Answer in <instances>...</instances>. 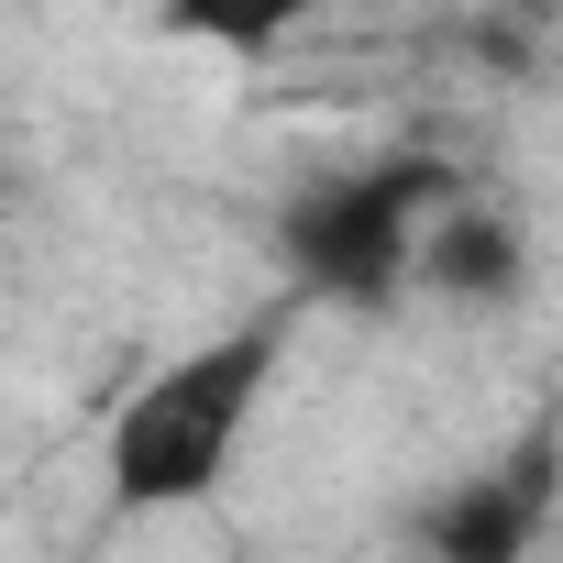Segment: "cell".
Returning a JSON list of instances; mask_svg holds the SVG:
<instances>
[{"mask_svg":"<svg viewBox=\"0 0 563 563\" xmlns=\"http://www.w3.org/2000/svg\"><path fill=\"white\" fill-rule=\"evenodd\" d=\"M519 12H541V23H563V0H519Z\"/></svg>","mask_w":563,"mask_h":563,"instance_id":"cell-6","label":"cell"},{"mask_svg":"<svg viewBox=\"0 0 563 563\" xmlns=\"http://www.w3.org/2000/svg\"><path fill=\"white\" fill-rule=\"evenodd\" d=\"M0 210H12V155H0Z\"/></svg>","mask_w":563,"mask_h":563,"instance_id":"cell-7","label":"cell"},{"mask_svg":"<svg viewBox=\"0 0 563 563\" xmlns=\"http://www.w3.org/2000/svg\"><path fill=\"white\" fill-rule=\"evenodd\" d=\"M321 0H155L166 45H210V56H276Z\"/></svg>","mask_w":563,"mask_h":563,"instance_id":"cell-5","label":"cell"},{"mask_svg":"<svg viewBox=\"0 0 563 563\" xmlns=\"http://www.w3.org/2000/svg\"><path fill=\"white\" fill-rule=\"evenodd\" d=\"M453 199L442 155H376V166H321L276 199V265H288V299L321 310H398L420 288V232Z\"/></svg>","mask_w":563,"mask_h":563,"instance_id":"cell-2","label":"cell"},{"mask_svg":"<svg viewBox=\"0 0 563 563\" xmlns=\"http://www.w3.org/2000/svg\"><path fill=\"white\" fill-rule=\"evenodd\" d=\"M530 265H541V243H530V221L508 199H464L453 188L431 210V232H420V288L453 299V310H519Z\"/></svg>","mask_w":563,"mask_h":563,"instance_id":"cell-4","label":"cell"},{"mask_svg":"<svg viewBox=\"0 0 563 563\" xmlns=\"http://www.w3.org/2000/svg\"><path fill=\"white\" fill-rule=\"evenodd\" d=\"M552 508H563V420H530L508 453H486L475 475L420 497L409 541H420V563H530Z\"/></svg>","mask_w":563,"mask_h":563,"instance_id":"cell-3","label":"cell"},{"mask_svg":"<svg viewBox=\"0 0 563 563\" xmlns=\"http://www.w3.org/2000/svg\"><path fill=\"white\" fill-rule=\"evenodd\" d=\"M310 299H276L188 354H166L100 431V497L122 519H166V508H199L232 486L243 442H254V409L276 387V365H288V332H299Z\"/></svg>","mask_w":563,"mask_h":563,"instance_id":"cell-1","label":"cell"}]
</instances>
